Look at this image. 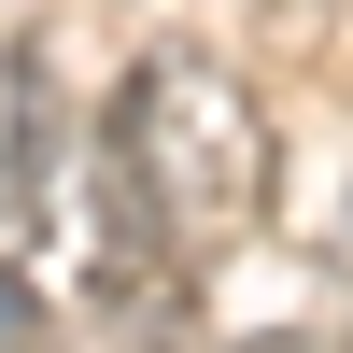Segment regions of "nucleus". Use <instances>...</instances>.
Returning a JSON list of instances; mask_svg holds the SVG:
<instances>
[{
    "label": "nucleus",
    "instance_id": "f257e3e1",
    "mask_svg": "<svg viewBox=\"0 0 353 353\" xmlns=\"http://www.w3.org/2000/svg\"><path fill=\"white\" fill-rule=\"evenodd\" d=\"M113 156L141 170V198H156L170 226H184V254L241 241V226L269 212V113H254V85L226 71L212 43L128 57V85H113Z\"/></svg>",
    "mask_w": 353,
    "mask_h": 353
},
{
    "label": "nucleus",
    "instance_id": "f03ea898",
    "mask_svg": "<svg viewBox=\"0 0 353 353\" xmlns=\"http://www.w3.org/2000/svg\"><path fill=\"white\" fill-rule=\"evenodd\" d=\"M0 353H43V297H28V269H0Z\"/></svg>",
    "mask_w": 353,
    "mask_h": 353
},
{
    "label": "nucleus",
    "instance_id": "7ed1b4c3",
    "mask_svg": "<svg viewBox=\"0 0 353 353\" xmlns=\"http://www.w3.org/2000/svg\"><path fill=\"white\" fill-rule=\"evenodd\" d=\"M254 353H283V339H254Z\"/></svg>",
    "mask_w": 353,
    "mask_h": 353
}]
</instances>
